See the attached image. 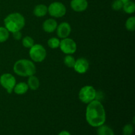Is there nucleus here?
<instances>
[{"label": "nucleus", "mask_w": 135, "mask_h": 135, "mask_svg": "<svg viewBox=\"0 0 135 135\" xmlns=\"http://www.w3.org/2000/svg\"><path fill=\"white\" fill-rule=\"evenodd\" d=\"M86 120L93 127H98L105 123L106 113L104 105L98 100H94L88 104L86 109Z\"/></svg>", "instance_id": "1"}, {"label": "nucleus", "mask_w": 135, "mask_h": 135, "mask_svg": "<svg viewBox=\"0 0 135 135\" xmlns=\"http://www.w3.org/2000/svg\"><path fill=\"white\" fill-rule=\"evenodd\" d=\"M4 25L9 32L21 31L25 26V18L19 13H13L8 15L3 21Z\"/></svg>", "instance_id": "2"}, {"label": "nucleus", "mask_w": 135, "mask_h": 135, "mask_svg": "<svg viewBox=\"0 0 135 135\" xmlns=\"http://www.w3.org/2000/svg\"><path fill=\"white\" fill-rule=\"evenodd\" d=\"M13 71L18 76L28 77L35 75L36 68L35 64L32 61L22 59L15 62L13 66Z\"/></svg>", "instance_id": "3"}, {"label": "nucleus", "mask_w": 135, "mask_h": 135, "mask_svg": "<svg viewBox=\"0 0 135 135\" xmlns=\"http://www.w3.org/2000/svg\"><path fill=\"white\" fill-rule=\"evenodd\" d=\"M96 97H97V92L92 86H84L79 91V99L84 104H89L93 100H96Z\"/></svg>", "instance_id": "4"}, {"label": "nucleus", "mask_w": 135, "mask_h": 135, "mask_svg": "<svg viewBox=\"0 0 135 135\" xmlns=\"http://www.w3.org/2000/svg\"><path fill=\"white\" fill-rule=\"evenodd\" d=\"M29 55L34 62L40 63L46 59L47 52L42 45L34 44V46L30 48Z\"/></svg>", "instance_id": "5"}, {"label": "nucleus", "mask_w": 135, "mask_h": 135, "mask_svg": "<svg viewBox=\"0 0 135 135\" xmlns=\"http://www.w3.org/2000/svg\"><path fill=\"white\" fill-rule=\"evenodd\" d=\"M47 13L55 18H61L65 15L67 9L63 3L59 1L53 2L47 7Z\"/></svg>", "instance_id": "6"}, {"label": "nucleus", "mask_w": 135, "mask_h": 135, "mask_svg": "<svg viewBox=\"0 0 135 135\" xmlns=\"http://www.w3.org/2000/svg\"><path fill=\"white\" fill-rule=\"evenodd\" d=\"M17 84L16 79L13 75L10 73H4L0 76V84L5 88L9 94H11L15 86Z\"/></svg>", "instance_id": "7"}, {"label": "nucleus", "mask_w": 135, "mask_h": 135, "mask_svg": "<svg viewBox=\"0 0 135 135\" xmlns=\"http://www.w3.org/2000/svg\"><path fill=\"white\" fill-rule=\"evenodd\" d=\"M61 51L67 55H72L76 52L77 46L75 41L69 38H65L60 40L59 45Z\"/></svg>", "instance_id": "8"}, {"label": "nucleus", "mask_w": 135, "mask_h": 135, "mask_svg": "<svg viewBox=\"0 0 135 135\" xmlns=\"http://www.w3.org/2000/svg\"><path fill=\"white\" fill-rule=\"evenodd\" d=\"M74 69L79 74H84L89 69V62L86 58L80 57L75 61Z\"/></svg>", "instance_id": "9"}, {"label": "nucleus", "mask_w": 135, "mask_h": 135, "mask_svg": "<svg viewBox=\"0 0 135 135\" xmlns=\"http://www.w3.org/2000/svg\"><path fill=\"white\" fill-rule=\"evenodd\" d=\"M57 34L60 38H68L71 32V26L69 23L67 22H63L57 25L56 28Z\"/></svg>", "instance_id": "10"}, {"label": "nucleus", "mask_w": 135, "mask_h": 135, "mask_svg": "<svg viewBox=\"0 0 135 135\" xmlns=\"http://www.w3.org/2000/svg\"><path fill=\"white\" fill-rule=\"evenodd\" d=\"M71 9L76 12H83L88 8V3L87 0H71Z\"/></svg>", "instance_id": "11"}, {"label": "nucleus", "mask_w": 135, "mask_h": 135, "mask_svg": "<svg viewBox=\"0 0 135 135\" xmlns=\"http://www.w3.org/2000/svg\"><path fill=\"white\" fill-rule=\"evenodd\" d=\"M57 25V22L55 19L48 18L44 22L43 25H42V28L46 32L52 33L56 30Z\"/></svg>", "instance_id": "12"}, {"label": "nucleus", "mask_w": 135, "mask_h": 135, "mask_svg": "<svg viewBox=\"0 0 135 135\" xmlns=\"http://www.w3.org/2000/svg\"><path fill=\"white\" fill-rule=\"evenodd\" d=\"M28 89L29 88L27 83L21 82V83L15 84L14 88H13V91L17 95H23L27 92Z\"/></svg>", "instance_id": "13"}, {"label": "nucleus", "mask_w": 135, "mask_h": 135, "mask_svg": "<svg viewBox=\"0 0 135 135\" xmlns=\"http://www.w3.org/2000/svg\"><path fill=\"white\" fill-rule=\"evenodd\" d=\"M33 13L37 17H43L47 13V7L44 4H38L34 7Z\"/></svg>", "instance_id": "14"}, {"label": "nucleus", "mask_w": 135, "mask_h": 135, "mask_svg": "<svg viewBox=\"0 0 135 135\" xmlns=\"http://www.w3.org/2000/svg\"><path fill=\"white\" fill-rule=\"evenodd\" d=\"M27 84L28 86V88L30 90H36L39 88L40 83V80L38 79V78L34 75L28 76Z\"/></svg>", "instance_id": "15"}, {"label": "nucleus", "mask_w": 135, "mask_h": 135, "mask_svg": "<svg viewBox=\"0 0 135 135\" xmlns=\"http://www.w3.org/2000/svg\"><path fill=\"white\" fill-rule=\"evenodd\" d=\"M97 134L98 135H115L113 131L104 124L98 127Z\"/></svg>", "instance_id": "16"}, {"label": "nucleus", "mask_w": 135, "mask_h": 135, "mask_svg": "<svg viewBox=\"0 0 135 135\" xmlns=\"http://www.w3.org/2000/svg\"><path fill=\"white\" fill-rule=\"evenodd\" d=\"M123 9L127 14H133L135 11V4L133 1H130L123 3Z\"/></svg>", "instance_id": "17"}, {"label": "nucleus", "mask_w": 135, "mask_h": 135, "mask_svg": "<svg viewBox=\"0 0 135 135\" xmlns=\"http://www.w3.org/2000/svg\"><path fill=\"white\" fill-rule=\"evenodd\" d=\"M9 32L3 26H0V43L5 42L9 39Z\"/></svg>", "instance_id": "18"}, {"label": "nucleus", "mask_w": 135, "mask_h": 135, "mask_svg": "<svg viewBox=\"0 0 135 135\" xmlns=\"http://www.w3.org/2000/svg\"><path fill=\"white\" fill-rule=\"evenodd\" d=\"M125 27L127 30L130 32H133L135 29V17H131L127 18L125 22Z\"/></svg>", "instance_id": "19"}, {"label": "nucleus", "mask_w": 135, "mask_h": 135, "mask_svg": "<svg viewBox=\"0 0 135 135\" xmlns=\"http://www.w3.org/2000/svg\"><path fill=\"white\" fill-rule=\"evenodd\" d=\"M22 46H24L26 48H29L32 47L34 44V40H33L32 38H31L30 36H26L22 38Z\"/></svg>", "instance_id": "20"}, {"label": "nucleus", "mask_w": 135, "mask_h": 135, "mask_svg": "<svg viewBox=\"0 0 135 135\" xmlns=\"http://www.w3.org/2000/svg\"><path fill=\"white\" fill-rule=\"evenodd\" d=\"M47 45L51 49H57L59 47L60 45V40L57 38L53 37V38H50L47 41Z\"/></svg>", "instance_id": "21"}, {"label": "nucleus", "mask_w": 135, "mask_h": 135, "mask_svg": "<svg viewBox=\"0 0 135 135\" xmlns=\"http://www.w3.org/2000/svg\"><path fill=\"white\" fill-rule=\"evenodd\" d=\"M75 59L71 55H67L64 58V63L69 68H73L75 63Z\"/></svg>", "instance_id": "22"}, {"label": "nucleus", "mask_w": 135, "mask_h": 135, "mask_svg": "<svg viewBox=\"0 0 135 135\" xmlns=\"http://www.w3.org/2000/svg\"><path fill=\"white\" fill-rule=\"evenodd\" d=\"M134 131V127L132 124H127L123 128V134L132 135Z\"/></svg>", "instance_id": "23"}, {"label": "nucleus", "mask_w": 135, "mask_h": 135, "mask_svg": "<svg viewBox=\"0 0 135 135\" xmlns=\"http://www.w3.org/2000/svg\"><path fill=\"white\" fill-rule=\"evenodd\" d=\"M123 3L121 0H115L112 3V9L114 11L121 10V9H123Z\"/></svg>", "instance_id": "24"}, {"label": "nucleus", "mask_w": 135, "mask_h": 135, "mask_svg": "<svg viewBox=\"0 0 135 135\" xmlns=\"http://www.w3.org/2000/svg\"><path fill=\"white\" fill-rule=\"evenodd\" d=\"M13 37L16 40H19L22 38V33L21 32V31L15 32H13Z\"/></svg>", "instance_id": "25"}, {"label": "nucleus", "mask_w": 135, "mask_h": 135, "mask_svg": "<svg viewBox=\"0 0 135 135\" xmlns=\"http://www.w3.org/2000/svg\"><path fill=\"white\" fill-rule=\"evenodd\" d=\"M58 135H71V134L69 132L67 131H62L61 132H60V133H59V134Z\"/></svg>", "instance_id": "26"}, {"label": "nucleus", "mask_w": 135, "mask_h": 135, "mask_svg": "<svg viewBox=\"0 0 135 135\" xmlns=\"http://www.w3.org/2000/svg\"><path fill=\"white\" fill-rule=\"evenodd\" d=\"M121 1H122L123 3H126V2H127V1H130V0H121Z\"/></svg>", "instance_id": "27"}]
</instances>
